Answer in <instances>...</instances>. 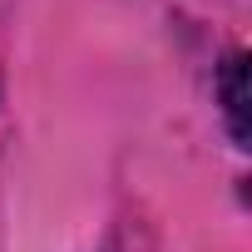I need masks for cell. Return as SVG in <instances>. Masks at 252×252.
I'll list each match as a JSON object with an SVG mask.
<instances>
[{
	"label": "cell",
	"instance_id": "1",
	"mask_svg": "<svg viewBox=\"0 0 252 252\" xmlns=\"http://www.w3.org/2000/svg\"><path fill=\"white\" fill-rule=\"evenodd\" d=\"M218 89H222V114H227L232 139L247 144V55H232V60L222 64Z\"/></svg>",
	"mask_w": 252,
	"mask_h": 252
}]
</instances>
